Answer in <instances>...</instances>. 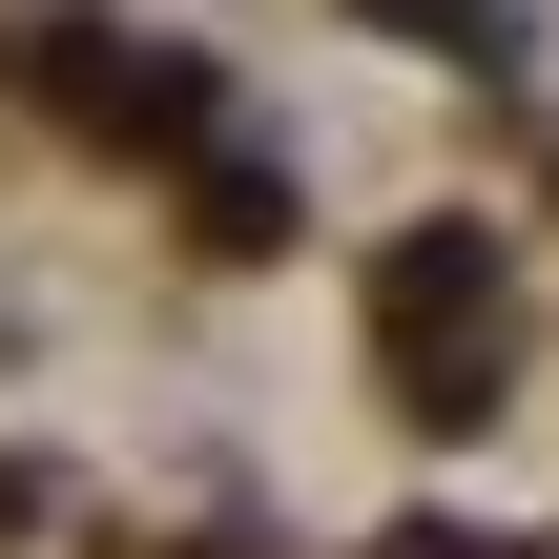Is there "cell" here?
Wrapping results in <instances>:
<instances>
[{
	"mask_svg": "<svg viewBox=\"0 0 559 559\" xmlns=\"http://www.w3.org/2000/svg\"><path fill=\"white\" fill-rule=\"evenodd\" d=\"M373 332H394V394H415V415H477V394H498V249H477V228H415V249L373 270Z\"/></svg>",
	"mask_w": 559,
	"mask_h": 559,
	"instance_id": "cell-1",
	"label": "cell"
},
{
	"mask_svg": "<svg viewBox=\"0 0 559 559\" xmlns=\"http://www.w3.org/2000/svg\"><path fill=\"white\" fill-rule=\"evenodd\" d=\"M373 559H498V539H373Z\"/></svg>",
	"mask_w": 559,
	"mask_h": 559,
	"instance_id": "cell-2",
	"label": "cell"
}]
</instances>
